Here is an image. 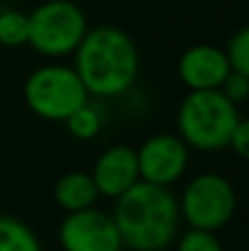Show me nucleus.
Listing matches in <instances>:
<instances>
[{"label":"nucleus","mask_w":249,"mask_h":251,"mask_svg":"<svg viewBox=\"0 0 249 251\" xmlns=\"http://www.w3.org/2000/svg\"><path fill=\"white\" fill-rule=\"evenodd\" d=\"M139 49L124 29L100 25L86 31L73 53V69L97 100H117L139 77Z\"/></svg>","instance_id":"1"},{"label":"nucleus","mask_w":249,"mask_h":251,"mask_svg":"<svg viewBox=\"0 0 249 251\" xmlns=\"http://www.w3.org/2000/svg\"><path fill=\"white\" fill-rule=\"evenodd\" d=\"M113 221L128 251H166L181 229L179 199L170 187L139 181L115 199Z\"/></svg>","instance_id":"2"},{"label":"nucleus","mask_w":249,"mask_h":251,"mask_svg":"<svg viewBox=\"0 0 249 251\" xmlns=\"http://www.w3.org/2000/svg\"><path fill=\"white\" fill-rule=\"evenodd\" d=\"M241 115L221 91H188L176 110V134L190 150L219 152L229 148Z\"/></svg>","instance_id":"3"},{"label":"nucleus","mask_w":249,"mask_h":251,"mask_svg":"<svg viewBox=\"0 0 249 251\" xmlns=\"http://www.w3.org/2000/svg\"><path fill=\"white\" fill-rule=\"evenodd\" d=\"M22 97L35 117L55 124H64L75 110L91 101L75 69L62 62H47L31 71L22 86Z\"/></svg>","instance_id":"4"},{"label":"nucleus","mask_w":249,"mask_h":251,"mask_svg":"<svg viewBox=\"0 0 249 251\" xmlns=\"http://www.w3.org/2000/svg\"><path fill=\"white\" fill-rule=\"evenodd\" d=\"M29 16V47L38 55L60 62L73 55L91 29L86 13L73 0H44Z\"/></svg>","instance_id":"5"},{"label":"nucleus","mask_w":249,"mask_h":251,"mask_svg":"<svg viewBox=\"0 0 249 251\" xmlns=\"http://www.w3.org/2000/svg\"><path fill=\"white\" fill-rule=\"evenodd\" d=\"M238 196L232 181L219 172H201L185 183L179 196L181 221L192 229L219 231L236 214Z\"/></svg>","instance_id":"6"},{"label":"nucleus","mask_w":249,"mask_h":251,"mask_svg":"<svg viewBox=\"0 0 249 251\" xmlns=\"http://www.w3.org/2000/svg\"><path fill=\"white\" fill-rule=\"evenodd\" d=\"M137 163L141 181L172 187L188 172L190 148L179 134L157 132L137 148Z\"/></svg>","instance_id":"7"},{"label":"nucleus","mask_w":249,"mask_h":251,"mask_svg":"<svg viewBox=\"0 0 249 251\" xmlns=\"http://www.w3.org/2000/svg\"><path fill=\"white\" fill-rule=\"evenodd\" d=\"M57 243L62 251H124L113 216L97 207L66 214L57 227Z\"/></svg>","instance_id":"8"},{"label":"nucleus","mask_w":249,"mask_h":251,"mask_svg":"<svg viewBox=\"0 0 249 251\" xmlns=\"http://www.w3.org/2000/svg\"><path fill=\"white\" fill-rule=\"evenodd\" d=\"M229 73L225 49L205 42L188 47L176 62V75L188 91H219Z\"/></svg>","instance_id":"9"},{"label":"nucleus","mask_w":249,"mask_h":251,"mask_svg":"<svg viewBox=\"0 0 249 251\" xmlns=\"http://www.w3.org/2000/svg\"><path fill=\"white\" fill-rule=\"evenodd\" d=\"M91 176L95 181L100 196L106 199H119L130 187H135L141 181L139 163H137V150L126 143L108 146L91 170Z\"/></svg>","instance_id":"10"},{"label":"nucleus","mask_w":249,"mask_h":251,"mask_svg":"<svg viewBox=\"0 0 249 251\" xmlns=\"http://www.w3.org/2000/svg\"><path fill=\"white\" fill-rule=\"evenodd\" d=\"M100 199V190H97L91 172H84V170L64 172L53 185V201L66 214L95 207Z\"/></svg>","instance_id":"11"},{"label":"nucleus","mask_w":249,"mask_h":251,"mask_svg":"<svg viewBox=\"0 0 249 251\" xmlns=\"http://www.w3.org/2000/svg\"><path fill=\"white\" fill-rule=\"evenodd\" d=\"M0 251H42V245L25 221L0 214Z\"/></svg>","instance_id":"12"},{"label":"nucleus","mask_w":249,"mask_h":251,"mask_svg":"<svg viewBox=\"0 0 249 251\" xmlns=\"http://www.w3.org/2000/svg\"><path fill=\"white\" fill-rule=\"evenodd\" d=\"M104 119H106L104 110L97 104H93V101H86L82 108L75 110V113L66 119L64 126L73 139H77V141H91V139H95L97 134L101 132Z\"/></svg>","instance_id":"13"},{"label":"nucleus","mask_w":249,"mask_h":251,"mask_svg":"<svg viewBox=\"0 0 249 251\" xmlns=\"http://www.w3.org/2000/svg\"><path fill=\"white\" fill-rule=\"evenodd\" d=\"M29 42V16L18 9L0 11V47L18 49Z\"/></svg>","instance_id":"14"},{"label":"nucleus","mask_w":249,"mask_h":251,"mask_svg":"<svg viewBox=\"0 0 249 251\" xmlns=\"http://www.w3.org/2000/svg\"><path fill=\"white\" fill-rule=\"evenodd\" d=\"M174 251H223V243L219 240L216 231L188 227V231L176 236Z\"/></svg>","instance_id":"15"},{"label":"nucleus","mask_w":249,"mask_h":251,"mask_svg":"<svg viewBox=\"0 0 249 251\" xmlns=\"http://www.w3.org/2000/svg\"><path fill=\"white\" fill-rule=\"evenodd\" d=\"M225 53H227L232 71L249 77V25L238 29L236 33L229 38L227 47H225Z\"/></svg>","instance_id":"16"},{"label":"nucleus","mask_w":249,"mask_h":251,"mask_svg":"<svg viewBox=\"0 0 249 251\" xmlns=\"http://www.w3.org/2000/svg\"><path fill=\"white\" fill-rule=\"evenodd\" d=\"M219 91L223 93V95L227 97L229 101H234V104H241V101L249 100V77H245V75H241V73H236V71H232Z\"/></svg>","instance_id":"17"},{"label":"nucleus","mask_w":249,"mask_h":251,"mask_svg":"<svg viewBox=\"0 0 249 251\" xmlns=\"http://www.w3.org/2000/svg\"><path fill=\"white\" fill-rule=\"evenodd\" d=\"M229 148L234 150V154H236L238 159L249 163V119L241 117V122L236 124L232 139H229Z\"/></svg>","instance_id":"18"},{"label":"nucleus","mask_w":249,"mask_h":251,"mask_svg":"<svg viewBox=\"0 0 249 251\" xmlns=\"http://www.w3.org/2000/svg\"><path fill=\"white\" fill-rule=\"evenodd\" d=\"M126 251H128V249H126Z\"/></svg>","instance_id":"19"}]
</instances>
